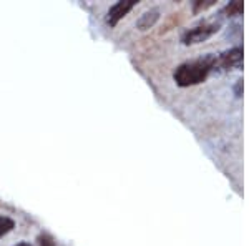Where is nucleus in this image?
Returning a JSON list of instances; mask_svg holds the SVG:
<instances>
[{
  "mask_svg": "<svg viewBox=\"0 0 249 246\" xmlns=\"http://www.w3.org/2000/svg\"><path fill=\"white\" fill-rule=\"evenodd\" d=\"M37 241H38V246H55V240L48 235V233H42V235H38Z\"/></svg>",
  "mask_w": 249,
  "mask_h": 246,
  "instance_id": "nucleus-8",
  "label": "nucleus"
},
{
  "mask_svg": "<svg viewBox=\"0 0 249 246\" xmlns=\"http://www.w3.org/2000/svg\"><path fill=\"white\" fill-rule=\"evenodd\" d=\"M218 30H219V23H214V22L201 23V25L193 27L191 30L184 32L181 42L184 45H196V43H201L204 40L213 37Z\"/></svg>",
  "mask_w": 249,
  "mask_h": 246,
  "instance_id": "nucleus-2",
  "label": "nucleus"
},
{
  "mask_svg": "<svg viewBox=\"0 0 249 246\" xmlns=\"http://www.w3.org/2000/svg\"><path fill=\"white\" fill-rule=\"evenodd\" d=\"M158 19H160V12L158 10H150L138 19L136 27H138L140 30H148V29H151L156 22H158Z\"/></svg>",
  "mask_w": 249,
  "mask_h": 246,
  "instance_id": "nucleus-5",
  "label": "nucleus"
},
{
  "mask_svg": "<svg viewBox=\"0 0 249 246\" xmlns=\"http://www.w3.org/2000/svg\"><path fill=\"white\" fill-rule=\"evenodd\" d=\"M15 228V221L9 216H0V238Z\"/></svg>",
  "mask_w": 249,
  "mask_h": 246,
  "instance_id": "nucleus-6",
  "label": "nucleus"
},
{
  "mask_svg": "<svg viewBox=\"0 0 249 246\" xmlns=\"http://www.w3.org/2000/svg\"><path fill=\"white\" fill-rule=\"evenodd\" d=\"M211 5H214V0H199V2H195V5H193V10L198 14V12H201L204 9H208V7H211Z\"/></svg>",
  "mask_w": 249,
  "mask_h": 246,
  "instance_id": "nucleus-9",
  "label": "nucleus"
},
{
  "mask_svg": "<svg viewBox=\"0 0 249 246\" xmlns=\"http://www.w3.org/2000/svg\"><path fill=\"white\" fill-rule=\"evenodd\" d=\"M17 246H32L30 243H18Z\"/></svg>",
  "mask_w": 249,
  "mask_h": 246,
  "instance_id": "nucleus-10",
  "label": "nucleus"
},
{
  "mask_svg": "<svg viewBox=\"0 0 249 246\" xmlns=\"http://www.w3.org/2000/svg\"><path fill=\"white\" fill-rule=\"evenodd\" d=\"M241 65H243V48L241 47H234L231 50L223 52L219 57H214V70L230 72L239 68Z\"/></svg>",
  "mask_w": 249,
  "mask_h": 246,
  "instance_id": "nucleus-3",
  "label": "nucleus"
},
{
  "mask_svg": "<svg viewBox=\"0 0 249 246\" xmlns=\"http://www.w3.org/2000/svg\"><path fill=\"white\" fill-rule=\"evenodd\" d=\"M135 5H136V0H120V2H116L115 5L110 7V10H108V15H107L108 25H111V27L116 25Z\"/></svg>",
  "mask_w": 249,
  "mask_h": 246,
  "instance_id": "nucleus-4",
  "label": "nucleus"
},
{
  "mask_svg": "<svg viewBox=\"0 0 249 246\" xmlns=\"http://www.w3.org/2000/svg\"><path fill=\"white\" fill-rule=\"evenodd\" d=\"M214 70V57L198 58L191 60V62L181 63L175 72V82L179 87H193L198 83L204 82L208 78V75Z\"/></svg>",
  "mask_w": 249,
  "mask_h": 246,
  "instance_id": "nucleus-1",
  "label": "nucleus"
},
{
  "mask_svg": "<svg viewBox=\"0 0 249 246\" xmlns=\"http://www.w3.org/2000/svg\"><path fill=\"white\" fill-rule=\"evenodd\" d=\"M230 17H234V15H241L243 14V2H231L230 5H226V9H224Z\"/></svg>",
  "mask_w": 249,
  "mask_h": 246,
  "instance_id": "nucleus-7",
  "label": "nucleus"
}]
</instances>
